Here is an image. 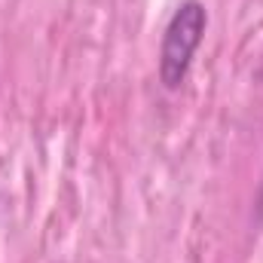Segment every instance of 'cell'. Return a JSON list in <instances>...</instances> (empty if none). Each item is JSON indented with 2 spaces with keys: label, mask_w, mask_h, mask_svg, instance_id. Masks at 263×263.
<instances>
[{
  "label": "cell",
  "mask_w": 263,
  "mask_h": 263,
  "mask_svg": "<svg viewBox=\"0 0 263 263\" xmlns=\"http://www.w3.org/2000/svg\"><path fill=\"white\" fill-rule=\"evenodd\" d=\"M205 28H208V9L202 0H184L165 22L162 43H159V83L165 89L184 86L202 46Z\"/></svg>",
  "instance_id": "1"
}]
</instances>
